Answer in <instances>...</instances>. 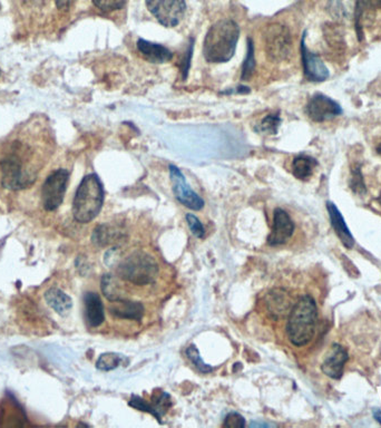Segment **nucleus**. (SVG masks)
Masks as SVG:
<instances>
[{"label":"nucleus","mask_w":381,"mask_h":428,"mask_svg":"<svg viewBox=\"0 0 381 428\" xmlns=\"http://www.w3.org/2000/svg\"><path fill=\"white\" fill-rule=\"evenodd\" d=\"M239 36L240 28L235 20H219L212 25L204 40L203 55L206 62H229L235 56Z\"/></svg>","instance_id":"f257e3e1"},{"label":"nucleus","mask_w":381,"mask_h":428,"mask_svg":"<svg viewBox=\"0 0 381 428\" xmlns=\"http://www.w3.org/2000/svg\"><path fill=\"white\" fill-rule=\"evenodd\" d=\"M318 309L311 296H303L289 312L287 321V335L289 341L296 347L308 345L316 332Z\"/></svg>","instance_id":"f03ea898"},{"label":"nucleus","mask_w":381,"mask_h":428,"mask_svg":"<svg viewBox=\"0 0 381 428\" xmlns=\"http://www.w3.org/2000/svg\"><path fill=\"white\" fill-rule=\"evenodd\" d=\"M104 187L97 174H88L81 182L73 202L74 219L79 223L93 221L102 210Z\"/></svg>","instance_id":"7ed1b4c3"},{"label":"nucleus","mask_w":381,"mask_h":428,"mask_svg":"<svg viewBox=\"0 0 381 428\" xmlns=\"http://www.w3.org/2000/svg\"><path fill=\"white\" fill-rule=\"evenodd\" d=\"M117 275L135 286H147L155 282L158 266L152 255L137 251L121 261L117 268Z\"/></svg>","instance_id":"20e7f679"},{"label":"nucleus","mask_w":381,"mask_h":428,"mask_svg":"<svg viewBox=\"0 0 381 428\" xmlns=\"http://www.w3.org/2000/svg\"><path fill=\"white\" fill-rule=\"evenodd\" d=\"M264 49L266 55L273 62L287 60L292 51V37L285 26L272 24L264 33Z\"/></svg>","instance_id":"39448f33"},{"label":"nucleus","mask_w":381,"mask_h":428,"mask_svg":"<svg viewBox=\"0 0 381 428\" xmlns=\"http://www.w3.org/2000/svg\"><path fill=\"white\" fill-rule=\"evenodd\" d=\"M147 9L164 27H176L185 15V0H145Z\"/></svg>","instance_id":"423d86ee"},{"label":"nucleus","mask_w":381,"mask_h":428,"mask_svg":"<svg viewBox=\"0 0 381 428\" xmlns=\"http://www.w3.org/2000/svg\"><path fill=\"white\" fill-rule=\"evenodd\" d=\"M69 172L65 169L55 171L42 185V205L47 211L56 210L64 201Z\"/></svg>","instance_id":"0eeeda50"},{"label":"nucleus","mask_w":381,"mask_h":428,"mask_svg":"<svg viewBox=\"0 0 381 428\" xmlns=\"http://www.w3.org/2000/svg\"><path fill=\"white\" fill-rule=\"evenodd\" d=\"M3 173V187L12 190L25 189L35 181V176L31 172H26L23 168V162L19 156L9 155L0 163Z\"/></svg>","instance_id":"6e6552de"},{"label":"nucleus","mask_w":381,"mask_h":428,"mask_svg":"<svg viewBox=\"0 0 381 428\" xmlns=\"http://www.w3.org/2000/svg\"><path fill=\"white\" fill-rule=\"evenodd\" d=\"M169 176L172 180L173 193L184 207L193 211H200L205 205L204 200L187 185L185 176L176 165H169Z\"/></svg>","instance_id":"1a4fd4ad"},{"label":"nucleus","mask_w":381,"mask_h":428,"mask_svg":"<svg viewBox=\"0 0 381 428\" xmlns=\"http://www.w3.org/2000/svg\"><path fill=\"white\" fill-rule=\"evenodd\" d=\"M305 113L314 122L322 123L340 117L344 113V110L338 102L333 101L330 97L325 96L321 93H316L311 97L307 104Z\"/></svg>","instance_id":"9d476101"},{"label":"nucleus","mask_w":381,"mask_h":428,"mask_svg":"<svg viewBox=\"0 0 381 428\" xmlns=\"http://www.w3.org/2000/svg\"><path fill=\"white\" fill-rule=\"evenodd\" d=\"M305 35H307V31L303 33V40H301V57H303L305 78L314 83L325 82L330 76L329 69L318 55L309 51L305 45Z\"/></svg>","instance_id":"9b49d317"},{"label":"nucleus","mask_w":381,"mask_h":428,"mask_svg":"<svg viewBox=\"0 0 381 428\" xmlns=\"http://www.w3.org/2000/svg\"><path fill=\"white\" fill-rule=\"evenodd\" d=\"M153 403L139 397V396H132L128 405L133 409H139V411H146L150 413L153 416L156 417L158 422H162V416L167 413V409L172 406V400L165 391H160L155 393L152 396Z\"/></svg>","instance_id":"f8f14e48"},{"label":"nucleus","mask_w":381,"mask_h":428,"mask_svg":"<svg viewBox=\"0 0 381 428\" xmlns=\"http://www.w3.org/2000/svg\"><path fill=\"white\" fill-rule=\"evenodd\" d=\"M294 232V223L290 216L282 209H276L273 212L272 231L268 237V244L277 247L289 241Z\"/></svg>","instance_id":"ddd939ff"},{"label":"nucleus","mask_w":381,"mask_h":428,"mask_svg":"<svg viewBox=\"0 0 381 428\" xmlns=\"http://www.w3.org/2000/svg\"><path fill=\"white\" fill-rule=\"evenodd\" d=\"M348 352L341 345L333 343L330 352L322 363L321 370L328 377L340 379L344 374L345 363H347Z\"/></svg>","instance_id":"4468645a"},{"label":"nucleus","mask_w":381,"mask_h":428,"mask_svg":"<svg viewBox=\"0 0 381 428\" xmlns=\"http://www.w3.org/2000/svg\"><path fill=\"white\" fill-rule=\"evenodd\" d=\"M110 302L108 309L114 317L127 319V320L139 321L144 316V306L141 302L125 300L121 298L110 301Z\"/></svg>","instance_id":"2eb2a0df"},{"label":"nucleus","mask_w":381,"mask_h":428,"mask_svg":"<svg viewBox=\"0 0 381 428\" xmlns=\"http://www.w3.org/2000/svg\"><path fill=\"white\" fill-rule=\"evenodd\" d=\"M85 318L91 327H99L104 323L103 301L96 292H87L84 297Z\"/></svg>","instance_id":"dca6fc26"},{"label":"nucleus","mask_w":381,"mask_h":428,"mask_svg":"<svg viewBox=\"0 0 381 428\" xmlns=\"http://www.w3.org/2000/svg\"><path fill=\"white\" fill-rule=\"evenodd\" d=\"M327 210L330 216L331 225L336 231L337 236L341 240L342 244L348 249H351L355 246V239L351 234L350 230L348 229L345 219L338 207L333 205L332 202H327Z\"/></svg>","instance_id":"f3484780"},{"label":"nucleus","mask_w":381,"mask_h":428,"mask_svg":"<svg viewBox=\"0 0 381 428\" xmlns=\"http://www.w3.org/2000/svg\"><path fill=\"white\" fill-rule=\"evenodd\" d=\"M137 49L142 56L152 64H163L172 60V51L160 44L151 43L145 40H139Z\"/></svg>","instance_id":"a211bd4d"},{"label":"nucleus","mask_w":381,"mask_h":428,"mask_svg":"<svg viewBox=\"0 0 381 428\" xmlns=\"http://www.w3.org/2000/svg\"><path fill=\"white\" fill-rule=\"evenodd\" d=\"M377 9H381V0H356L353 20H355V29H356L359 42H362L364 40V16L371 14Z\"/></svg>","instance_id":"6ab92c4d"},{"label":"nucleus","mask_w":381,"mask_h":428,"mask_svg":"<svg viewBox=\"0 0 381 428\" xmlns=\"http://www.w3.org/2000/svg\"><path fill=\"white\" fill-rule=\"evenodd\" d=\"M45 300L49 306L60 316H66L71 311L73 307V301L71 297L66 295L62 290L51 288L47 290L45 293Z\"/></svg>","instance_id":"aec40b11"},{"label":"nucleus","mask_w":381,"mask_h":428,"mask_svg":"<svg viewBox=\"0 0 381 428\" xmlns=\"http://www.w3.org/2000/svg\"><path fill=\"white\" fill-rule=\"evenodd\" d=\"M356 0H329L328 12L337 22L351 20L355 17Z\"/></svg>","instance_id":"412c9836"},{"label":"nucleus","mask_w":381,"mask_h":428,"mask_svg":"<svg viewBox=\"0 0 381 428\" xmlns=\"http://www.w3.org/2000/svg\"><path fill=\"white\" fill-rule=\"evenodd\" d=\"M318 166V162L311 156L301 154L296 156L292 162V173L296 179L307 181L314 174V169Z\"/></svg>","instance_id":"4be33fe9"},{"label":"nucleus","mask_w":381,"mask_h":428,"mask_svg":"<svg viewBox=\"0 0 381 428\" xmlns=\"http://www.w3.org/2000/svg\"><path fill=\"white\" fill-rule=\"evenodd\" d=\"M290 298L283 290H274L269 295V299L266 301L269 311L272 316H277V317H281L287 312H290Z\"/></svg>","instance_id":"5701e85b"},{"label":"nucleus","mask_w":381,"mask_h":428,"mask_svg":"<svg viewBox=\"0 0 381 428\" xmlns=\"http://www.w3.org/2000/svg\"><path fill=\"white\" fill-rule=\"evenodd\" d=\"M119 230L114 227H110V224H103L99 225L96 229L94 230L92 240L94 243L97 244L99 247L108 246L110 242L115 241L116 239L119 238Z\"/></svg>","instance_id":"b1692460"},{"label":"nucleus","mask_w":381,"mask_h":428,"mask_svg":"<svg viewBox=\"0 0 381 428\" xmlns=\"http://www.w3.org/2000/svg\"><path fill=\"white\" fill-rule=\"evenodd\" d=\"M127 359L121 354L116 352H105L99 356L97 360L96 367L103 372H110L117 368L121 365H126Z\"/></svg>","instance_id":"393cba45"},{"label":"nucleus","mask_w":381,"mask_h":428,"mask_svg":"<svg viewBox=\"0 0 381 428\" xmlns=\"http://www.w3.org/2000/svg\"><path fill=\"white\" fill-rule=\"evenodd\" d=\"M325 33V38L327 43L336 49H345V38H344V33L338 24H327L323 28Z\"/></svg>","instance_id":"a878e982"},{"label":"nucleus","mask_w":381,"mask_h":428,"mask_svg":"<svg viewBox=\"0 0 381 428\" xmlns=\"http://www.w3.org/2000/svg\"><path fill=\"white\" fill-rule=\"evenodd\" d=\"M349 185L355 194L364 196L367 193V187L364 185V176H362V166L359 164L353 165L351 168V176L349 180Z\"/></svg>","instance_id":"bb28decb"},{"label":"nucleus","mask_w":381,"mask_h":428,"mask_svg":"<svg viewBox=\"0 0 381 428\" xmlns=\"http://www.w3.org/2000/svg\"><path fill=\"white\" fill-rule=\"evenodd\" d=\"M281 124V119L279 114H270L262 119V122L255 128V132L260 134L274 135L278 133V128Z\"/></svg>","instance_id":"cd10ccee"},{"label":"nucleus","mask_w":381,"mask_h":428,"mask_svg":"<svg viewBox=\"0 0 381 428\" xmlns=\"http://www.w3.org/2000/svg\"><path fill=\"white\" fill-rule=\"evenodd\" d=\"M101 288H102L105 298L108 299V300L114 301L121 299L119 286L116 284L113 275H105L102 278V282H101Z\"/></svg>","instance_id":"c85d7f7f"},{"label":"nucleus","mask_w":381,"mask_h":428,"mask_svg":"<svg viewBox=\"0 0 381 428\" xmlns=\"http://www.w3.org/2000/svg\"><path fill=\"white\" fill-rule=\"evenodd\" d=\"M255 69V60H254V44L251 38H248V53L246 60L243 62L242 80H248L253 75Z\"/></svg>","instance_id":"c756f323"},{"label":"nucleus","mask_w":381,"mask_h":428,"mask_svg":"<svg viewBox=\"0 0 381 428\" xmlns=\"http://www.w3.org/2000/svg\"><path fill=\"white\" fill-rule=\"evenodd\" d=\"M187 356L191 361H192L193 365H194L196 368L200 370L201 373H203V374H209V373H212L213 368L211 366H209L208 363H204V360L201 357L200 352H198V348L194 346V345H191L189 348L187 349Z\"/></svg>","instance_id":"7c9ffc66"},{"label":"nucleus","mask_w":381,"mask_h":428,"mask_svg":"<svg viewBox=\"0 0 381 428\" xmlns=\"http://www.w3.org/2000/svg\"><path fill=\"white\" fill-rule=\"evenodd\" d=\"M93 3L102 12H113L124 6L126 0H93Z\"/></svg>","instance_id":"2f4dec72"},{"label":"nucleus","mask_w":381,"mask_h":428,"mask_svg":"<svg viewBox=\"0 0 381 428\" xmlns=\"http://www.w3.org/2000/svg\"><path fill=\"white\" fill-rule=\"evenodd\" d=\"M187 222L191 232L193 233V236L198 239L204 238V236H205V228H204L202 222L196 216H193L191 213L187 214Z\"/></svg>","instance_id":"473e14b6"},{"label":"nucleus","mask_w":381,"mask_h":428,"mask_svg":"<svg viewBox=\"0 0 381 428\" xmlns=\"http://www.w3.org/2000/svg\"><path fill=\"white\" fill-rule=\"evenodd\" d=\"M223 426L229 428H243L246 426V420L242 415L237 414V413H230L224 420Z\"/></svg>","instance_id":"72a5a7b5"},{"label":"nucleus","mask_w":381,"mask_h":428,"mask_svg":"<svg viewBox=\"0 0 381 428\" xmlns=\"http://www.w3.org/2000/svg\"><path fill=\"white\" fill-rule=\"evenodd\" d=\"M55 1H56L57 7L62 10H67L74 3V0H55Z\"/></svg>","instance_id":"f704fd0d"},{"label":"nucleus","mask_w":381,"mask_h":428,"mask_svg":"<svg viewBox=\"0 0 381 428\" xmlns=\"http://www.w3.org/2000/svg\"><path fill=\"white\" fill-rule=\"evenodd\" d=\"M373 417H375V420L381 424V411L380 409H373Z\"/></svg>","instance_id":"c9c22d12"},{"label":"nucleus","mask_w":381,"mask_h":428,"mask_svg":"<svg viewBox=\"0 0 381 428\" xmlns=\"http://www.w3.org/2000/svg\"><path fill=\"white\" fill-rule=\"evenodd\" d=\"M377 153L381 156V143L378 145V146H377Z\"/></svg>","instance_id":"e433bc0d"},{"label":"nucleus","mask_w":381,"mask_h":428,"mask_svg":"<svg viewBox=\"0 0 381 428\" xmlns=\"http://www.w3.org/2000/svg\"><path fill=\"white\" fill-rule=\"evenodd\" d=\"M378 201H379V203H380V205H381V192H380V194H379V196H378Z\"/></svg>","instance_id":"4c0bfd02"}]
</instances>
